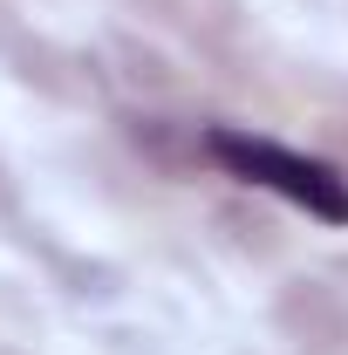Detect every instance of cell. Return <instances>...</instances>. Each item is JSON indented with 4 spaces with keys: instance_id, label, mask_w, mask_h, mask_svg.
Listing matches in <instances>:
<instances>
[{
    "instance_id": "6da1fadb",
    "label": "cell",
    "mask_w": 348,
    "mask_h": 355,
    "mask_svg": "<svg viewBox=\"0 0 348 355\" xmlns=\"http://www.w3.org/2000/svg\"><path fill=\"white\" fill-rule=\"evenodd\" d=\"M205 150L232 178H246L260 191H280L287 205H301V212H314V219H328V225H348V178L335 164L301 157V150H287L273 137H253V130H212Z\"/></svg>"
}]
</instances>
